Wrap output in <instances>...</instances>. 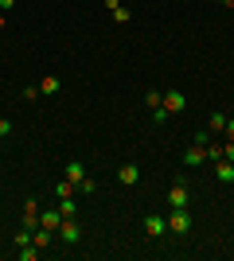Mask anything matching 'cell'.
Listing matches in <instances>:
<instances>
[{
    "mask_svg": "<svg viewBox=\"0 0 234 261\" xmlns=\"http://www.w3.org/2000/svg\"><path fill=\"white\" fill-rule=\"evenodd\" d=\"M164 218H168V234H188V230H191L188 207H172V215H164Z\"/></svg>",
    "mask_w": 234,
    "mask_h": 261,
    "instance_id": "1",
    "label": "cell"
},
{
    "mask_svg": "<svg viewBox=\"0 0 234 261\" xmlns=\"http://www.w3.org/2000/svg\"><path fill=\"white\" fill-rule=\"evenodd\" d=\"M59 238L67 242V246H74V242L82 238V226H78L74 218H63V222H59Z\"/></svg>",
    "mask_w": 234,
    "mask_h": 261,
    "instance_id": "2",
    "label": "cell"
},
{
    "mask_svg": "<svg viewBox=\"0 0 234 261\" xmlns=\"http://www.w3.org/2000/svg\"><path fill=\"white\" fill-rule=\"evenodd\" d=\"M184 164H188V168L207 164V144H195V141H191V148H184Z\"/></svg>",
    "mask_w": 234,
    "mask_h": 261,
    "instance_id": "3",
    "label": "cell"
},
{
    "mask_svg": "<svg viewBox=\"0 0 234 261\" xmlns=\"http://www.w3.org/2000/svg\"><path fill=\"white\" fill-rule=\"evenodd\" d=\"M164 109L168 113H184V109H188V98H184L179 90H164Z\"/></svg>",
    "mask_w": 234,
    "mask_h": 261,
    "instance_id": "4",
    "label": "cell"
},
{
    "mask_svg": "<svg viewBox=\"0 0 234 261\" xmlns=\"http://www.w3.org/2000/svg\"><path fill=\"white\" fill-rule=\"evenodd\" d=\"M145 234H148V238H164V234H168V218L148 215V218H145Z\"/></svg>",
    "mask_w": 234,
    "mask_h": 261,
    "instance_id": "5",
    "label": "cell"
},
{
    "mask_svg": "<svg viewBox=\"0 0 234 261\" xmlns=\"http://www.w3.org/2000/svg\"><path fill=\"white\" fill-rule=\"evenodd\" d=\"M168 203H172V207H188V203H191V191H188V184H184V179L168 191Z\"/></svg>",
    "mask_w": 234,
    "mask_h": 261,
    "instance_id": "6",
    "label": "cell"
},
{
    "mask_svg": "<svg viewBox=\"0 0 234 261\" xmlns=\"http://www.w3.org/2000/svg\"><path fill=\"white\" fill-rule=\"evenodd\" d=\"M23 230H39V203L35 199L23 203Z\"/></svg>",
    "mask_w": 234,
    "mask_h": 261,
    "instance_id": "7",
    "label": "cell"
},
{
    "mask_svg": "<svg viewBox=\"0 0 234 261\" xmlns=\"http://www.w3.org/2000/svg\"><path fill=\"white\" fill-rule=\"evenodd\" d=\"M63 175H67V179H70V184H82V179H86V164H82V160H67V168H63Z\"/></svg>",
    "mask_w": 234,
    "mask_h": 261,
    "instance_id": "8",
    "label": "cell"
},
{
    "mask_svg": "<svg viewBox=\"0 0 234 261\" xmlns=\"http://www.w3.org/2000/svg\"><path fill=\"white\" fill-rule=\"evenodd\" d=\"M59 222H63V215H59V207H51V211H39V226H43V230H51V234H59Z\"/></svg>",
    "mask_w": 234,
    "mask_h": 261,
    "instance_id": "9",
    "label": "cell"
},
{
    "mask_svg": "<svg viewBox=\"0 0 234 261\" xmlns=\"http://www.w3.org/2000/svg\"><path fill=\"white\" fill-rule=\"evenodd\" d=\"M215 179L219 184H234V160H215Z\"/></svg>",
    "mask_w": 234,
    "mask_h": 261,
    "instance_id": "10",
    "label": "cell"
},
{
    "mask_svg": "<svg viewBox=\"0 0 234 261\" xmlns=\"http://www.w3.org/2000/svg\"><path fill=\"white\" fill-rule=\"evenodd\" d=\"M117 179H121V184H125V187H133V184H137V179H141V168H137V164H125L121 172H117Z\"/></svg>",
    "mask_w": 234,
    "mask_h": 261,
    "instance_id": "11",
    "label": "cell"
},
{
    "mask_svg": "<svg viewBox=\"0 0 234 261\" xmlns=\"http://www.w3.org/2000/svg\"><path fill=\"white\" fill-rule=\"evenodd\" d=\"M51 242H55V234H51V230H32V246H39V250H47V246H51Z\"/></svg>",
    "mask_w": 234,
    "mask_h": 261,
    "instance_id": "12",
    "label": "cell"
},
{
    "mask_svg": "<svg viewBox=\"0 0 234 261\" xmlns=\"http://www.w3.org/2000/svg\"><path fill=\"white\" fill-rule=\"evenodd\" d=\"M59 215H63V218H74V215H78V203H74V195L59 199Z\"/></svg>",
    "mask_w": 234,
    "mask_h": 261,
    "instance_id": "13",
    "label": "cell"
},
{
    "mask_svg": "<svg viewBox=\"0 0 234 261\" xmlns=\"http://www.w3.org/2000/svg\"><path fill=\"white\" fill-rule=\"evenodd\" d=\"M74 191H78V187L70 184L67 175H63V179H59V184H55V199H67V195H74Z\"/></svg>",
    "mask_w": 234,
    "mask_h": 261,
    "instance_id": "14",
    "label": "cell"
},
{
    "mask_svg": "<svg viewBox=\"0 0 234 261\" xmlns=\"http://www.w3.org/2000/svg\"><path fill=\"white\" fill-rule=\"evenodd\" d=\"M145 106L148 109H160V106H164V90H148V94H145Z\"/></svg>",
    "mask_w": 234,
    "mask_h": 261,
    "instance_id": "15",
    "label": "cell"
},
{
    "mask_svg": "<svg viewBox=\"0 0 234 261\" xmlns=\"http://www.w3.org/2000/svg\"><path fill=\"white\" fill-rule=\"evenodd\" d=\"M110 16H113V23H129V20H133V12L125 8V4H117V8H113Z\"/></svg>",
    "mask_w": 234,
    "mask_h": 261,
    "instance_id": "16",
    "label": "cell"
},
{
    "mask_svg": "<svg viewBox=\"0 0 234 261\" xmlns=\"http://www.w3.org/2000/svg\"><path fill=\"white\" fill-rule=\"evenodd\" d=\"M39 90H43V94H59V78H55V74H47L43 82H39Z\"/></svg>",
    "mask_w": 234,
    "mask_h": 261,
    "instance_id": "17",
    "label": "cell"
},
{
    "mask_svg": "<svg viewBox=\"0 0 234 261\" xmlns=\"http://www.w3.org/2000/svg\"><path fill=\"white\" fill-rule=\"evenodd\" d=\"M39 257V246H20V261H35Z\"/></svg>",
    "mask_w": 234,
    "mask_h": 261,
    "instance_id": "18",
    "label": "cell"
},
{
    "mask_svg": "<svg viewBox=\"0 0 234 261\" xmlns=\"http://www.w3.org/2000/svg\"><path fill=\"white\" fill-rule=\"evenodd\" d=\"M226 125V113H211V133H223Z\"/></svg>",
    "mask_w": 234,
    "mask_h": 261,
    "instance_id": "19",
    "label": "cell"
},
{
    "mask_svg": "<svg viewBox=\"0 0 234 261\" xmlns=\"http://www.w3.org/2000/svg\"><path fill=\"white\" fill-rule=\"evenodd\" d=\"M168 117H172V113H168V109H164V106H160V109H152V121H156V125H164V121H168Z\"/></svg>",
    "mask_w": 234,
    "mask_h": 261,
    "instance_id": "20",
    "label": "cell"
},
{
    "mask_svg": "<svg viewBox=\"0 0 234 261\" xmlns=\"http://www.w3.org/2000/svg\"><path fill=\"white\" fill-rule=\"evenodd\" d=\"M23 98L35 101V98H43V90H39V86H28V90H23Z\"/></svg>",
    "mask_w": 234,
    "mask_h": 261,
    "instance_id": "21",
    "label": "cell"
},
{
    "mask_svg": "<svg viewBox=\"0 0 234 261\" xmlns=\"http://www.w3.org/2000/svg\"><path fill=\"white\" fill-rule=\"evenodd\" d=\"M0 137H12V121L8 117H0Z\"/></svg>",
    "mask_w": 234,
    "mask_h": 261,
    "instance_id": "22",
    "label": "cell"
},
{
    "mask_svg": "<svg viewBox=\"0 0 234 261\" xmlns=\"http://www.w3.org/2000/svg\"><path fill=\"white\" fill-rule=\"evenodd\" d=\"M223 137H226V141H234V121L230 117H226V125H223Z\"/></svg>",
    "mask_w": 234,
    "mask_h": 261,
    "instance_id": "23",
    "label": "cell"
},
{
    "mask_svg": "<svg viewBox=\"0 0 234 261\" xmlns=\"http://www.w3.org/2000/svg\"><path fill=\"white\" fill-rule=\"evenodd\" d=\"M8 8H16V0H0V12H8Z\"/></svg>",
    "mask_w": 234,
    "mask_h": 261,
    "instance_id": "24",
    "label": "cell"
},
{
    "mask_svg": "<svg viewBox=\"0 0 234 261\" xmlns=\"http://www.w3.org/2000/svg\"><path fill=\"white\" fill-rule=\"evenodd\" d=\"M4 28H8V16H4V12H0V32H4Z\"/></svg>",
    "mask_w": 234,
    "mask_h": 261,
    "instance_id": "25",
    "label": "cell"
},
{
    "mask_svg": "<svg viewBox=\"0 0 234 261\" xmlns=\"http://www.w3.org/2000/svg\"><path fill=\"white\" fill-rule=\"evenodd\" d=\"M219 4H223V8H234V0H219Z\"/></svg>",
    "mask_w": 234,
    "mask_h": 261,
    "instance_id": "26",
    "label": "cell"
}]
</instances>
